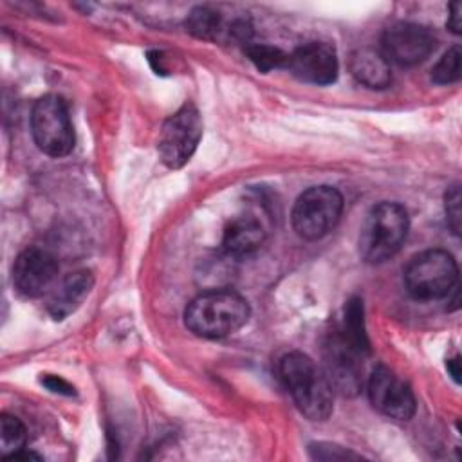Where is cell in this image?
Wrapping results in <instances>:
<instances>
[{
    "mask_svg": "<svg viewBox=\"0 0 462 462\" xmlns=\"http://www.w3.org/2000/svg\"><path fill=\"white\" fill-rule=\"evenodd\" d=\"M287 69L300 81L310 85H330L337 78L339 63L332 45L325 42H309L289 54Z\"/></svg>",
    "mask_w": 462,
    "mask_h": 462,
    "instance_id": "cell-12",
    "label": "cell"
},
{
    "mask_svg": "<svg viewBox=\"0 0 462 462\" xmlns=\"http://www.w3.org/2000/svg\"><path fill=\"white\" fill-rule=\"evenodd\" d=\"M363 357L365 354L345 339L337 327L327 336L323 346V372L334 392L348 397L359 393L363 386Z\"/></svg>",
    "mask_w": 462,
    "mask_h": 462,
    "instance_id": "cell-8",
    "label": "cell"
},
{
    "mask_svg": "<svg viewBox=\"0 0 462 462\" xmlns=\"http://www.w3.org/2000/svg\"><path fill=\"white\" fill-rule=\"evenodd\" d=\"M188 31L200 40H217L222 31V20L217 11L209 7H195L186 20Z\"/></svg>",
    "mask_w": 462,
    "mask_h": 462,
    "instance_id": "cell-17",
    "label": "cell"
},
{
    "mask_svg": "<svg viewBox=\"0 0 462 462\" xmlns=\"http://www.w3.org/2000/svg\"><path fill=\"white\" fill-rule=\"evenodd\" d=\"M448 27H449L451 32H455V34H460V32H462V4H460V2H453V4L449 5Z\"/></svg>",
    "mask_w": 462,
    "mask_h": 462,
    "instance_id": "cell-24",
    "label": "cell"
},
{
    "mask_svg": "<svg viewBox=\"0 0 462 462\" xmlns=\"http://www.w3.org/2000/svg\"><path fill=\"white\" fill-rule=\"evenodd\" d=\"M366 392L372 406L390 419L410 420L415 415L417 402L410 384L384 365L374 368Z\"/></svg>",
    "mask_w": 462,
    "mask_h": 462,
    "instance_id": "cell-10",
    "label": "cell"
},
{
    "mask_svg": "<svg viewBox=\"0 0 462 462\" xmlns=\"http://www.w3.org/2000/svg\"><path fill=\"white\" fill-rule=\"evenodd\" d=\"M245 54L260 72H269L273 69L287 67V58H289V54L283 52L282 49L265 45V43H249L245 47Z\"/></svg>",
    "mask_w": 462,
    "mask_h": 462,
    "instance_id": "cell-19",
    "label": "cell"
},
{
    "mask_svg": "<svg viewBox=\"0 0 462 462\" xmlns=\"http://www.w3.org/2000/svg\"><path fill=\"white\" fill-rule=\"evenodd\" d=\"M58 262L42 247L23 249L13 265V287L23 298H40L58 283Z\"/></svg>",
    "mask_w": 462,
    "mask_h": 462,
    "instance_id": "cell-11",
    "label": "cell"
},
{
    "mask_svg": "<svg viewBox=\"0 0 462 462\" xmlns=\"http://www.w3.org/2000/svg\"><path fill=\"white\" fill-rule=\"evenodd\" d=\"M280 377L298 410L310 420H325L332 413L334 390L325 372L303 352H289L280 359Z\"/></svg>",
    "mask_w": 462,
    "mask_h": 462,
    "instance_id": "cell-2",
    "label": "cell"
},
{
    "mask_svg": "<svg viewBox=\"0 0 462 462\" xmlns=\"http://www.w3.org/2000/svg\"><path fill=\"white\" fill-rule=\"evenodd\" d=\"M337 330L343 334L345 339H348L357 350H361L365 356L370 354V343L365 330V319H363V301L359 298H350L343 310V319Z\"/></svg>",
    "mask_w": 462,
    "mask_h": 462,
    "instance_id": "cell-16",
    "label": "cell"
},
{
    "mask_svg": "<svg viewBox=\"0 0 462 462\" xmlns=\"http://www.w3.org/2000/svg\"><path fill=\"white\" fill-rule=\"evenodd\" d=\"M343 211L341 193L327 184L305 189L292 208V227L305 240H319L330 233Z\"/></svg>",
    "mask_w": 462,
    "mask_h": 462,
    "instance_id": "cell-5",
    "label": "cell"
},
{
    "mask_svg": "<svg viewBox=\"0 0 462 462\" xmlns=\"http://www.w3.org/2000/svg\"><path fill=\"white\" fill-rule=\"evenodd\" d=\"M27 440V431L23 422L9 413H2L0 417V442H2V457L9 458L16 451L23 449Z\"/></svg>",
    "mask_w": 462,
    "mask_h": 462,
    "instance_id": "cell-18",
    "label": "cell"
},
{
    "mask_svg": "<svg viewBox=\"0 0 462 462\" xmlns=\"http://www.w3.org/2000/svg\"><path fill=\"white\" fill-rule=\"evenodd\" d=\"M348 67L357 83L368 88H386L392 81L390 63L381 51L357 49L350 56Z\"/></svg>",
    "mask_w": 462,
    "mask_h": 462,
    "instance_id": "cell-15",
    "label": "cell"
},
{
    "mask_svg": "<svg viewBox=\"0 0 462 462\" xmlns=\"http://www.w3.org/2000/svg\"><path fill=\"white\" fill-rule=\"evenodd\" d=\"M94 287V276L90 271L81 269L69 273L49 294L47 312L52 319H65L70 316L88 296Z\"/></svg>",
    "mask_w": 462,
    "mask_h": 462,
    "instance_id": "cell-13",
    "label": "cell"
},
{
    "mask_svg": "<svg viewBox=\"0 0 462 462\" xmlns=\"http://www.w3.org/2000/svg\"><path fill=\"white\" fill-rule=\"evenodd\" d=\"M460 58H462V54H460L458 45L446 51L431 70L433 83L449 85V83L458 81V78H460Z\"/></svg>",
    "mask_w": 462,
    "mask_h": 462,
    "instance_id": "cell-20",
    "label": "cell"
},
{
    "mask_svg": "<svg viewBox=\"0 0 462 462\" xmlns=\"http://www.w3.org/2000/svg\"><path fill=\"white\" fill-rule=\"evenodd\" d=\"M433 32L413 22L392 23L381 40V52L388 63L411 67L424 61L435 49Z\"/></svg>",
    "mask_w": 462,
    "mask_h": 462,
    "instance_id": "cell-9",
    "label": "cell"
},
{
    "mask_svg": "<svg viewBox=\"0 0 462 462\" xmlns=\"http://www.w3.org/2000/svg\"><path fill=\"white\" fill-rule=\"evenodd\" d=\"M202 137V117L193 103H184L175 114H171L161 132L157 152L161 161L171 168H182L195 153Z\"/></svg>",
    "mask_w": 462,
    "mask_h": 462,
    "instance_id": "cell-7",
    "label": "cell"
},
{
    "mask_svg": "<svg viewBox=\"0 0 462 462\" xmlns=\"http://www.w3.org/2000/svg\"><path fill=\"white\" fill-rule=\"evenodd\" d=\"M265 238L260 220L253 215H240L233 218L222 236V247L229 256H247L254 253Z\"/></svg>",
    "mask_w": 462,
    "mask_h": 462,
    "instance_id": "cell-14",
    "label": "cell"
},
{
    "mask_svg": "<svg viewBox=\"0 0 462 462\" xmlns=\"http://www.w3.org/2000/svg\"><path fill=\"white\" fill-rule=\"evenodd\" d=\"M31 134L36 146L51 155L63 157L74 148V128L65 101L56 94L40 97L31 112Z\"/></svg>",
    "mask_w": 462,
    "mask_h": 462,
    "instance_id": "cell-6",
    "label": "cell"
},
{
    "mask_svg": "<svg viewBox=\"0 0 462 462\" xmlns=\"http://www.w3.org/2000/svg\"><path fill=\"white\" fill-rule=\"evenodd\" d=\"M446 366H448L451 377L458 383V381H460V361H458V356H455L453 359H448Z\"/></svg>",
    "mask_w": 462,
    "mask_h": 462,
    "instance_id": "cell-25",
    "label": "cell"
},
{
    "mask_svg": "<svg viewBox=\"0 0 462 462\" xmlns=\"http://www.w3.org/2000/svg\"><path fill=\"white\" fill-rule=\"evenodd\" d=\"M460 186L455 184L446 191L444 197V209H446V218L448 226L455 235H460V224H462V209H460Z\"/></svg>",
    "mask_w": 462,
    "mask_h": 462,
    "instance_id": "cell-21",
    "label": "cell"
},
{
    "mask_svg": "<svg viewBox=\"0 0 462 462\" xmlns=\"http://www.w3.org/2000/svg\"><path fill=\"white\" fill-rule=\"evenodd\" d=\"M408 227V211L401 204L379 202L361 226L359 256L372 265L390 260L406 240Z\"/></svg>",
    "mask_w": 462,
    "mask_h": 462,
    "instance_id": "cell-3",
    "label": "cell"
},
{
    "mask_svg": "<svg viewBox=\"0 0 462 462\" xmlns=\"http://www.w3.org/2000/svg\"><path fill=\"white\" fill-rule=\"evenodd\" d=\"M310 455L314 458H321V460H345V458H359V455L350 453L336 444H327V442H318V444H310Z\"/></svg>",
    "mask_w": 462,
    "mask_h": 462,
    "instance_id": "cell-22",
    "label": "cell"
},
{
    "mask_svg": "<svg viewBox=\"0 0 462 462\" xmlns=\"http://www.w3.org/2000/svg\"><path fill=\"white\" fill-rule=\"evenodd\" d=\"M42 384L54 392V393H61V395H74V386L70 383H67L63 377L60 375H52V374H45L42 377Z\"/></svg>",
    "mask_w": 462,
    "mask_h": 462,
    "instance_id": "cell-23",
    "label": "cell"
},
{
    "mask_svg": "<svg viewBox=\"0 0 462 462\" xmlns=\"http://www.w3.org/2000/svg\"><path fill=\"white\" fill-rule=\"evenodd\" d=\"M458 283L457 260L444 249L415 254L404 269V285L411 298L431 301L449 296Z\"/></svg>",
    "mask_w": 462,
    "mask_h": 462,
    "instance_id": "cell-4",
    "label": "cell"
},
{
    "mask_svg": "<svg viewBox=\"0 0 462 462\" xmlns=\"http://www.w3.org/2000/svg\"><path fill=\"white\" fill-rule=\"evenodd\" d=\"M249 303L238 292L211 289L188 303L184 323L199 337L220 339L240 330L249 321Z\"/></svg>",
    "mask_w": 462,
    "mask_h": 462,
    "instance_id": "cell-1",
    "label": "cell"
}]
</instances>
